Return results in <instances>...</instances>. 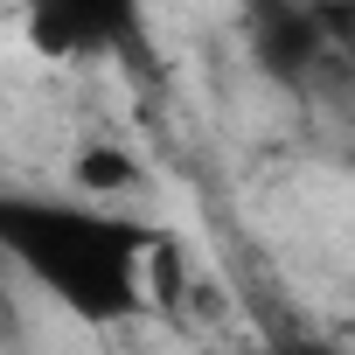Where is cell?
<instances>
[{"label": "cell", "instance_id": "6da1fadb", "mask_svg": "<svg viewBox=\"0 0 355 355\" xmlns=\"http://www.w3.org/2000/svg\"><path fill=\"white\" fill-rule=\"evenodd\" d=\"M0 244L77 320L139 313V272H146V258L167 251L160 230H146V223H132L119 209L42 202V196H8L0 202Z\"/></svg>", "mask_w": 355, "mask_h": 355}, {"label": "cell", "instance_id": "7a4b0ae2", "mask_svg": "<svg viewBox=\"0 0 355 355\" xmlns=\"http://www.w3.org/2000/svg\"><path fill=\"white\" fill-rule=\"evenodd\" d=\"M28 42L42 56H132V63H146L139 0H28Z\"/></svg>", "mask_w": 355, "mask_h": 355}, {"label": "cell", "instance_id": "3957f363", "mask_svg": "<svg viewBox=\"0 0 355 355\" xmlns=\"http://www.w3.org/2000/svg\"><path fill=\"white\" fill-rule=\"evenodd\" d=\"M244 21H251L258 63H265L279 84H306L327 56H341L313 0H244Z\"/></svg>", "mask_w": 355, "mask_h": 355}, {"label": "cell", "instance_id": "277c9868", "mask_svg": "<svg viewBox=\"0 0 355 355\" xmlns=\"http://www.w3.org/2000/svg\"><path fill=\"white\" fill-rule=\"evenodd\" d=\"M139 182V167L125 160V153H112V146H91V153H77V189H91V196H112V189H132Z\"/></svg>", "mask_w": 355, "mask_h": 355}, {"label": "cell", "instance_id": "5b68a950", "mask_svg": "<svg viewBox=\"0 0 355 355\" xmlns=\"http://www.w3.org/2000/svg\"><path fill=\"white\" fill-rule=\"evenodd\" d=\"M265 355H341V348L320 334H279V341H265Z\"/></svg>", "mask_w": 355, "mask_h": 355}]
</instances>
